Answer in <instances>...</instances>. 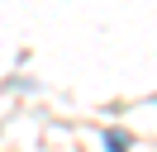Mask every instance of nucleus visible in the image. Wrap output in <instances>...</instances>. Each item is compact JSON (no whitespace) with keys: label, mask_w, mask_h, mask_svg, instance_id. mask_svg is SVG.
I'll return each mask as SVG.
<instances>
[{"label":"nucleus","mask_w":157,"mask_h":152,"mask_svg":"<svg viewBox=\"0 0 157 152\" xmlns=\"http://www.w3.org/2000/svg\"><path fill=\"white\" fill-rule=\"evenodd\" d=\"M105 147H109V152H124V147H128V138H124V133H109Z\"/></svg>","instance_id":"f257e3e1"}]
</instances>
